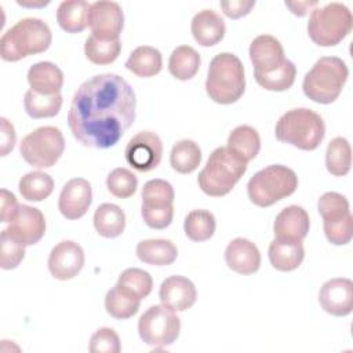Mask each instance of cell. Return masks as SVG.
Masks as SVG:
<instances>
[{"label": "cell", "instance_id": "46", "mask_svg": "<svg viewBox=\"0 0 353 353\" xmlns=\"http://www.w3.org/2000/svg\"><path fill=\"white\" fill-rule=\"evenodd\" d=\"M0 203H1V207H0V210H1V215H0L1 222L10 223L12 216L15 215L19 204H18L15 196L11 192H8L7 189L0 190Z\"/></svg>", "mask_w": 353, "mask_h": 353}, {"label": "cell", "instance_id": "7", "mask_svg": "<svg viewBox=\"0 0 353 353\" xmlns=\"http://www.w3.org/2000/svg\"><path fill=\"white\" fill-rule=\"evenodd\" d=\"M296 188L298 176L294 170L283 164H272L251 176L247 193L251 203L265 208L291 196Z\"/></svg>", "mask_w": 353, "mask_h": 353}, {"label": "cell", "instance_id": "14", "mask_svg": "<svg viewBox=\"0 0 353 353\" xmlns=\"http://www.w3.org/2000/svg\"><path fill=\"white\" fill-rule=\"evenodd\" d=\"M7 232L25 247L37 244L46 233L44 215L36 207L19 204L15 215L8 223Z\"/></svg>", "mask_w": 353, "mask_h": 353}, {"label": "cell", "instance_id": "3", "mask_svg": "<svg viewBox=\"0 0 353 353\" xmlns=\"http://www.w3.org/2000/svg\"><path fill=\"white\" fill-rule=\"evenodd\" d=\"M247 164L228 146L216 148L199 172V188L211 197L226 196L245 174Z\"/></svg>", "mask_w": 353, "mask_h": 353}, {"label": "cell", "instance_id": "2", "mask_svg": "<svg viewBox=\"0 0 353 353\" xmlns=\"http://www.w3.org/2000/svg\"><path fill=\"white\" fill-rule=\"evenodd\" d=\"M52 41L50 26L39 18H23L12 25L0 39V57L17 62L25 57L48 50Z\"/></svg>", "mask_w": 353, "mask_h": 353}, {"label": "cell", "instance_id": "16", "mask_svg": "<svg viewBox=\"0 0 353 353\" xmlns=\"http://www.w3.org/2000/svg\"><path fill=\"white\" fill-rule=\"evenodd\" d=\"M91 203L92 189L90 182L84 178H72L61 190L58 210L66 219L74 221L85 215Z\"/></svg>", "mask_w": 353, "mask_h": 353}, {"label": "cell", "instance_id": "35", "mask_svg": "<svg viewBox=\"0 0 353 353\" xmlns=\"http://www.w3.org/2000/svg\"><path fill=\"white\" fill-rule=\"evenodd\" d=\"M21 196L28 201H43L54 190V179L41 171L25 174L18 183Z\"/></svg>", "mask_w": 353, "mask_h": 353}, {"label": "cell", "instance_id": "47", "mask_svg": "<svg viewBox=\"0 0 353 353\" xmlns=\"http://www.w3.org/2000/svg\"><path fill=\"white\" fill-rule=\"evenodd\" d=\"M0 123H1V150H0V153L4 157L14 149L17 135H15L14 125L6 117H1Z\"/></svg>", "mask_w": 353, "mask_h": 353}, {"label": "cell", "instance_id": "26", "mask_svg": "<svg viewBox=\"0 0 353 353\" xmlns=\"http://www.w3.org/2000/svg\"><path fill=\"white\" fill-rule=\"evenodd\" d=\"M91 4L84 0H66L58 6L57 22L66 33H79L88 26Z\"/></svg>", "mask_w": 353, "mask_h": 353}, {"label": "cell", "instance_id": "11", "mask_svg": "<svg viewBox=\"0 0 353 353\" xmlns=\"http://www.w3.org/2000/svg\"><path fill=\"white\" fill-rule=\"evenodd\" d=\"M319 214L327 240L334 245H345L353 237V216L347 199L336 192H327L317 201Z\"/></svg>", "mask_w": 353, "mask_h": 353}, {"label": "cell", "instance_id": "38", "mask_svg": "<svg viewBox=\"0 0 353 353\" xmlns=\"http://www.w3.org/2000/svg\"><path fill=\"white\" fill-rule=\"evenodd\" d=\"M296 76V66L290 61L285 59V62L276 70L269 73H254V77L256 83L268 90V91H287L292 87Z\"/></svg>", "mask_w": 353, "mask_h": 353}, {"label": "cell", "instance_id": "30", "mask_svg": "<svg viewBox=\"0 0 353 353\" xmlns=\"http://www.w3.org/2000/svg\"><path fill=\"white\" fill-rule=\"evenodd\" d=\"M201 65L199 52L190 46L176 47L168 59V70L172 77L178 80H190L193 79Z\"/></svg>", "mask_w": 353, "mask_h": 353}, {"label": "cell", "instance_id": "23", "mask_svg": "<svg viewBox=\"0 0 353 353\" xmlns=\"http://www.w3.org/2000/svg\"><path fill=\"white\" fill-rule=\"evenodd\" d=\"M28 83L30 90L41 95H55L63 85V73L52 62H37L28 70Z\"/></svg>", "mask_w": 353, "mask_h": 353}, {"label": "cell", "instance_id": "32", "mask_svg": "<svg viewBox=\"0 0 353 353\" xmlns=\"http://www.w3.org/2000/svg\"><path fill=\"white\" fill-rule=\"evenodd\" d=\"M201 149L192 139H182L174 143L170 153V164L179 174H190L200 165Z\"/></svg>", "mask_w": 353, "mask_h": 353}, {"label": "cell", "instance_id": "48", "mask_svg": "<svg viewBox=\"0 0 353 353\" xmlns=\"http://www.w3.org/2000/svg\"><path fill=\"white\" fill-rule=\"evenodd\" d=\"M317 4V1H285V6L291 10V12L298 17L306 15L312 8H316Z\"/></svg>", "mask_w": 353, "mask_h": 353}, {"label": "cell", "instance_id": "9", "mask_svg": "<svg viewBox=\"0 0 353 353\" xmlns=\"http://www.w3.org/2000/svg\"><path fill=\"white\" fill-rule=\"evenodd\" d=\"M65 139L59 128L52 125L39 127L28 134L19 143L23 160L34 168H50L62 156Z\"/></svg>", "mask_w": 353, "mask_h": 353}, {"label": "cell", "instance_id": "6", "mask_svg": "<svg viewBox=\"0 0 353 353\" xmlns=\"http://www.w3.org/2000/svg\"><path fill=\"white\" fill-rule=\"evenodd\" d=\"M347 76L349 69L341 58L321 57L303 77V94L313 102L332 103L341 95Z\"/></svg>", "mask_w": 353, "mask_h": 353}, {"label": "cell", "instance_id": "39", "mask_svg": "<svg viewBox=\"0 0 353 353\" xmlns=\"http://www.w3.org/2000/svg\"><path fill=\"white\" fill-rule=\"evenodd\" d=\"M106 188L117 199L131 197L138 188L137 176L124 167H117L109 172L106 178Z\"/></svg>", "mask_w": 353, "mask_h": 353}, {"label": "cell", "instance_id": "33", "mask_svg": "<svg viewBox=\"0 0 353 353\" xmlns=\"http://www.w3.org/2000/svg\"><path fill=\"white\" fill-rule=\"evenodd\" d=\"M62 95H41L32 90H28L23 97V108L25 112L32 119H47L54 117L59 113L62 108Z\"/></svg>", "mask_w": 353, "mask_h": 353}, {"label": "cell", "instance_id": "13", "mask_svg": "<svg viewBox=\"0 0 353 353\" xmlns=\"http://www.w3.org/2000/svg\"><path fill=\"white\" fill-rule=\"evenodd\" d=\"M88 26L101 40H119L124 26L123 8L116 1H95L90 7Z\"/></svg>", "mask_w": 353, "mask_h": 353}, {"label": "cell", "instance_id": "18", "mask_svg": "<svg viewBox=\"0 0 353 353\" xmlns=\"http://www.w3.org/2000/svg\"><path fill=\"white\" fill-rule=\"evenodd\" d=\"M250 59L254 73H269L279 69L287 58L281 43L274 36L261 34L250 44Z\"/></svg>", "mask_w": 353, "mask_h": 353}, {"label": "cell", "instance_id": "1", "mask_svg": "<svg viewBox=\"0 0 353 353\" xmlns=\"http://www.w3.org/2000/svg\"><path fill=\"white\" fill-rule=\"evenodd\" d=\"M132 87L119 74H97L76 90L68 112L74 139L85 148L114 146L135 120Z\"/></svg>", "mask_w": 353, "mask_h": 353}, {"label": "cell", "instance_id": "20", "mask_svg": "<svg viewBox=\"0 0 353 353\" xmlns=\"http://www.w3.org/2000/svg\"><path fill=\"white\" fill-rule=\"evenodd\" d=\"M159 298L163 305L171 307L175 312H183L192 307L197 299V291L194 284L183 276L167 277L159 290Z\"/></svg>", "mask_w": 353, "mask_h": 353}, {"label": "cell", "instance_id": "24", "mask_svg": "<svg viewBox=\"0 0 353 353\" xmlns=\"http://www.w3.org/2000/svg\"><path fill=\"white\" fill-rule=\"evenodd\" d=\"M269 261L276 270L292 272L298 269L305 258L302 241H285L274 239L268 250Z\"/></svg>", "mask_w": 353, "mask_h": 353}, {"label": "cell", "instance_id": "28", "mask_svg": "<svg viewBox=\"0 0 353 353\" xmlns=\"http://www.w3.org/2000/svg\"><path fill=\"white\" fill-rule=\"evenodd\" d=\"M125 68L138 77H153L163 68L161 52L150 46H139L130 54Z\"/></svg>", "mask_w": 353, "mask_h": 353}, {"label": "cell", "instance_id": "36", "mask_svg": "<svg viewBox=\"0 0 353 353\" xmlns=\"http://www.w3.org/2000/svg\"><path fill=\"white\" fill-rule=\"evenodd\" d=\"M215 216L208 210H193L186 215L183 222L185 234L192 241L210 240L215 232Z\"/></svg>", "mask_w": 353, "mask_h": 353}, {"label": "cell", "instance_id": "22", "mask_svg": "<svg viewBox=\"0 0 353 353\" xmlns=\"http://www.w3.org/2000/svg\"><path fill=\"white\" fill-rule=\"evenodd\" d=\"M190 32L197 44L203 47H212L218 44L226 32L225 21L214 10H201L199 11L192 22Z\"/></svg>", "mask_w": 353, "mask_h": 353}, {"label": "cell", "instance_id": "29", "mask_svg": "<svg viewBox=\"0 0 353 353\" xmlns=\"http://www.w3.org/2000/svg\"><path fill=\"white\" fill-rule=\"evenodd\" d=\"M94 228L102 237H119L125 229V214L119 205L103 203L94 212Z\"/></svg>", "mask_w": 353, "mask_h": 353}, {"label": "cell", "instance_id": "31", "mask_svg": "<svg viewBox=\"0 0 353 353\" xmlns=\"http://www.w3.org/2000/svg\"><path fill=\"white\" fill-rule=\"evenodd\" d=\"M228 148L248 163L259 153V134L251 125H239L229 134Z\"/></svg>", "mask_w": 353, "mask_h": 353}, {"label": "cell", "instance_id": "37", "mask_svg": "<svg viewBox=\"0 0 353 353\" xmlns=\"http://www.w3.org/2000/svg\"><path fill=\"white\" fill-rule=\"evenodd\" d=\"M121 51V41L101 40L95 36L87 37L84 43V54L87 59L95 65H109L117 59Z\"/></svg>", "mask_w": 353, "mask_h": 353}, {"label": "cell", "instance_id": "4", "mask_svg": "<svg viewBox=\"0 0 353 353\" xmlns=\"http://www.w3.org/2000/svg\"><path fill=\"white\" fill-rule=\"evenodd\" d=\"M205 91L210 99L221 105L237 102L245 91V76L241 61L230 52L215 55L208 66Z\"/></svg>", "mask_w": 353, "mask_h": 353}, {"label": "cell", "instance_id": "40", "mask_svg": "<svg viewBox=\"0 0 353 353\" xmlns=\"http://www.w3.org/2000/svg\"><path fill=\"white\" fill-rule=\"evenodd\" d=\"M117 284L132 291L139 299H145L153 288L152 276L139 268H128L119 276Z\"/></svg>", "mask_w": 353, "mask_h": 353}, {"label": "cell", "instance_id": "41", "mask_svg": "<svg viewBox=\"0 0 353 353\" xmlns=\"http://www.w3.org/2000/svg\"><path fill=\"white\" fill-rule=\"evenodd\" d=\"M142 204L164 205L174 203V188L164 179H150L142 188Z\"/></svg>", "mask_w": 353, "mask_h": 353}, {"label": "cell", "instance_id": "19", "mask_svg": "<svg viewBox=\"0 0 353 353\" xmlns=\"http://www.w3.org/2000/svg\"><path fill=\"white\" fill-rule=\"evenodd\" d=\"M310 228L309 214L299 205H288L283 208L274 219L273 232L277 240L303 241Z\"/></svg>", "mask_w": 353, "mask_h": 353}, {"label": "cell", "instance_id": "43", "mask_svg": "<svg viewBox=\"0 0 353 353\" xmlns=\"http://www.w3.org/2000/svg\"><path fill=\"white\" fill-rule=\"evenodd\" d=\"M88 350L91 353H119L121 350L120 338L113 328H98L90 339Z\"/></svg>", "mask_w": 353, "mask_h": 353}, {"label": "cell", "instance_id": "44", "mask_svg": "<svg viewBox=\"0 0 353 353\" xmlns=\"http://www.w3.org/2000/svg\"><path fill=\"white\" fill-rule=\"evenodd\" d=\"M141 214L143 218V222L152 228V229H165L170 226L174 218V205L172 204H164V205H149L142 204Z\"/></svg>", "mask_w": 353, "mask_h": 353}, {"label": "cell", "instance_id": "10", "mask_svg": "<svg viewBox=\"0 0 353 353\" xmlns=\"http://www.w3.org/2000/svg\"><path fill=\"white\" fill-rule=\"evenodd\" d=\"M181 320L175 310L165 305L148 307L138 321V334L142 342L153 349H164L179 336Z\"/></svg>", "mask_w": 353, "mask_h": 353}, {"label": "cell", "instance_id": "17", "mask_svg": "<svg viewBox=\"0 0 353 353\" xmlns=\"http://www.w3.org/2000/svg\"><path fill=\"white\" fill-rule=\"evenodd\" d=\"M319 303L328 314L343 317L353 310V283L350 279L336 277L325 281L319 292Z\"/></svg>", "mask_w": 353, "mask_h": 353}, {"label": "cell", "instance_id": "21", "mask_svg": "<svg viewBox=\"0 0 353 353\" xmlns=\"http://www.w3.org/2000/svg\"><path fill=\"white\" fill-rule=\"evenodd\" d=\"M225 262L229 269L239 274H252L261 266V254L258 247L243 237L232 240L225 250Z\"/></svg>", "mask_w": 353, "mask_h": 353}, {"label": "cell", "instance_id": "5", "mask_svg": "<svg viewBox=\"0 0 353 353\" xmlns=\"http://www.w3.org/2000/svg\"><path fill=\"white\" fill-rule=\"evenodd\" d=\"M277 141L292 145L301 150H314L325 135V124L319 113L307 108L285 112L276 123Z\"/></svg>", "mask_w": 353, "mask_h": 353}, {"label": "cell", "instance_id": "34", "mask_svg": "<svg viewBox=\"0 0 353 353\" xmlns=\"http://www.w3.org/2000/svg\"><path fill=\"white\" fill-rule=\"evenodd\" d=\"M352 149L346 138L336 137L330 141L325 150V167L334 176H343L350 171Z\"/></svg>", "mask_w": 353, "mask_h": 353}, {"label": "cell", "instance_id": "8", "mask_svg": "<svg viewBox=\"0 0 353 353\" xmlns=\"http://www.w3.org/2000/svg\"><path fill=\"white\" fill-rule=\"evenodd\" d=\"M353 28L352 11L342 3H328L312 10L307 22L310 40L320 47L339 44Z\"/></svg>", "mask_w": 353, "mask_h": 353}, {"label": "cell", "instance_id": "25", "mask_svg": "<svg viewBox=\"0 0 353 353\" xmlns=\"http://www.w3.org/2000/svg\"><path fill=\"white\" fill-rule=\"evenodd\" d=\"M139 261L154 266H167L175 262L178 248L171 240L165 239H148L137 244L135 248Z\"/></svg>", "mask_w": 353, "mask_h": 353}, {"label": "cell", "instance_id": "12", "mask_svg": "<svg viewBox=\"0 0 353 353\" xmlns=\"http://www.w3.org/2000/svg\"><path fill=\"white\" fill-rule=\"evenodd\" d=\"M128 165L139 172L154 170L163 157V143L160 137L153 131H141L134 135L124 150Z\"/></svg>", "mask_w": 353, "mask_h": 353}, {"label": "cell", "instance_id": "27", "mask_svg": "<svg viewBox=\"0 0 353 353\" xmlns=\"http://www.w3.org/2000/svg\"><path fill=\"white\" fill-rule=\"evenodd\" d=\"M141 301L142 299H139L132 291L116 283V285L106 292L105 309L112 317L125 320L137 314Z\"/></svg>", "mask_w": 353, "mask_h": 353}, {"label": "cell", "instance_id": "42", "mask_svg": "<svg viewBox=\"0 0 353 353\" xmlns=\"http://www.w3.org/2000/svg\"><path fill=\"white\" fill-rule=\"evenodd\" d=\"M25 258V245L12 239L7 229L0 234V266L4 270L15 269Z\"/></svg>", "mask_w": 353, "mask_h": 353}, {"label": "cell", "instance_id": "45", "mask_svg": "<svg viewBox=\"0 0 353 353\" xmlns=\"http://www.w3.org/2000/svg\"><path fill=\"white\" fill-rule=\"evenodd\" d=\"M255 1L250 0H230V1H221V8L223 11V14L232 19H237L241 18L247 14H250V11L254 8Z\"/></svg>", "mask_w": 353, "mask_h": 353}, {"label": "cell", "instance_id": "15", "mask_svg": "<svg viewBox=\"0 0 353 353\" xmlns=\"http://www.w3.org/2000/svg\"><path fill=\"white\" fill-rule=\"evenodd\" d=\"M84 266V251L72 240L58 243L50 252L48 270L57 280H70L76 277Z\"/></svg>", "mask_w": 353, "mask_h": 353}]
</instances>
